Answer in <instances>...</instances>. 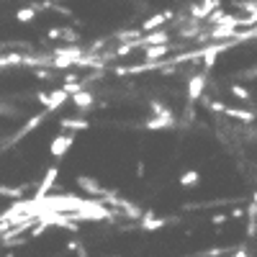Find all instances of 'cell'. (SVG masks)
I'll use <instances>...</instances> for the list:
<instances>
[{
    "mask_svg": "<svg viewBox=\"0 0 257 257\" xmlns=\"http://www.w3.org/2000/svg\"><path fill=\"white\" fill-rule=\"evenodd\" d=\"M206 80H208V72H206V70L188 77V88H185V98H188V103H198V98L203 95L206 85H208Z\"/></svg>",
    "mask_w": 257,
    "mask_h": 257,
    "instance_id": "1",
    "label": "cell"
},
{
    "mask_svg": "<svg viewBox=\"0 0 257 257\" xmlns=\"http://www.w3.org/2000/svg\"><path fill=\"white\" fill-rule=\"evenodd\" d=\"M72 144H75V134H72V132H62V134H57V137L52 139L49 152H52V157H64V155L72 149Z\"/></svg>",
    "mask_w": 257,
    "mask_h": 257,
    "instance_id": "2",
    "label": "cell"
},
{
    "mask_svg": "<svg viewBox=\"0 0 257 257\" xmlns=\"http://www.w3.org/2000/svg\"><path fill=\"white\" fill-rule=\"evenodd\" d=\"M75 183L80 185L82 193H88V196H93V198H103L105 190H108V188H103V185H100L95 178H90V175H77Z\"/></svg>",
    "mask_w": 257,
    "mask_h": 257,
    "instance_id": "3",
    "label": "cell"
},
{
    "mask_svg": "<svg viewBox=\"0 0 257 257\" xmlns=\"http://www.w3.org/2000/svg\"><path fill=\"white\" fill-rule=\"evenodd\" d=\"M173 18H175V11H162V13H155V16H149V18H144V21H142L139 31H142V34H147V31H155V29L165 26L167 21H173Z\"/></svg>",
    "mask_w": 257,
    "mask_h": 257,
    "instance_id": "4",
    "label": "cell"
},
{
    "mask_svg": "<svg viewBox=\"0 0 257 257\" xmlns=\"http://www.w3.org/2000/svg\"><path fill=\"white\" fill-rule=\"evenodd\" d=\"M167 226V219L162 216H155V211H142V216H139V229L142 231H160Z\"/></svg>",
    "mask_w": 257,
    "mask_h": 257,
    "instance_id": "5",
    "label": "cell"
},
{
    "mask_svg": "<svg viewBox=\"0 0 257 257\" xmlns=\"http://www.w3.org/2000/svg\"><path fill=\"white\" fill-rule=\"evenodd\" d=\"M57 178H59V167L52 165L47 173H44V178H41L39 188H36V198H47V196H49V190L57 185Z\"/></svg>",
    "mask_w": 257,
    "mask_h": 257,
    "instance_id": "6",
    "label": "cell"
},
{
    "mask_svg": "<svg viewBox=\"0 0 257 257\" xmlns=\"http://www.w3.org/2000/svg\"><path fill=\"white\" fill-rule=\"evenodd\" d=\"M173 123H175L173 111H170V113H155L149 121H144V128H147V132H160V128H170Z\"/></svg>",
    "mask_w": 257,
    "mask_h": 257,
    "instance_id": "7",
    "label": "cell"
},
{
    "mask_svg": "<svg viewBox=\"0 0 257 257\" xmlns=\"http://www.w3.org/2000/svg\"><path fill=\"white\" fill-rule=\"evenodd\" d=\"M142 49H144V62H160V59H165L170 52H173L170 41H167V44H147Z\"/></svg>",
    "mask_w": 257,
    "mask_h": 257,
    "instance_id": "8",
    "label": "cell"
},
{
    "mask_svg": "<svg viewBox=\"0 0 257 257\" xmlns=\"http://www.w3.org/2000/svg\"><path fill=\"white\" fill-rule=\"evenodd\" d=\"M59 128H62V132H72V134L88 132V128H90V121H88V118H72V116H67V118L59 121Z\"/></svg>",
    "mask_w": 257,
    "mask_h": 257,
    "instance_id": "9",
    "label": "cell"
},
{
    "mask_svg": "<svg viewBox=\"0 0 257 257\" xmlns=\"http://www.w3.org/2000/svg\"><path fill=\"white\" fill-rule=\"evenodd\" d=\"M72 105L77 111H93V105H95V98H93V93H88V90H77V93H72Z\"/></svg>",
    "mask_w": 257,
    "mask_h": 257,
    "instance_id": "10",
    "label": "cell"
},
{
    "mask_svg": "<svg viewBox=\"0 0 257 257\" xmlns=\"http://www.w3.org/2000/svg\"><path fill=\"white\" fill-rule=\"evenodd\" d=\"M67 100H70V93L64 90V88H57V90H52V93H49V103H47V111H49V113L59 111V108H62V105L67 103Z\"/></svg>",
    "mask_w": 257,
    "mask_h": 257,
    "instance_id": "11",
    "label": "cell"
},
{
    "mask_svg": "<svg viewBox=\"0 0 257 257\" xmlns=\"http://www.w3.org/2000/svg\"><path fill=\"white\" fill-rule=\"evenodd\" d=\"M224 113H226L229 118H234V121H242V123L257 121V113H254V111H247V108H231V105H226Z\"/></svg>",
    "mask_w": 257,
    "mask_h": 257,
    "instance_id": "12",
    "label": "cell"
},
{
    "mask_svg": "<svg viewBox=\"0 0 257 257\" xmlns=\"http://www.w3.org/2000/svg\"><path fill=\"white\" fill-rule=\"evenodd\" d=\"M47 116H49V111H47V108H44V113H39V116H31V118L26 121V126H24V128H21V132H18V134H16V139H13V142H18L21 137H26V134H31V132H34V128H39L41 123H44V121H47Z\"/></svg>",
    "mask_w": 257,
    "mask_h": 257,
    "instance_id": "13",
    "label": "cell"
},
{
    "mask_svg": "<svg viewBox=\"0 0 257 257\" xmlns=\"http://www.w3.org/2000/svg\"><path fill=\"white\" fill-rule=\"evenodd\" d=\"M31 185L29 183H21V185H6V183H0V196H6V198H24V193L29 190Z\"/></svg>",
    "mask_w": 257,
    "mask_h": 257,
    "instance_id": "14",
    "label": "cell"
},
{
    "mask_svg": "<svg viewBox=\"0 0 257 257\" xmlns=\"http://www.w3.org/2000/svg\"><path fill=\"white\" fill-rule=\"evenodd\" d=\"M198 183H201V173L198 170H185V173L180 175V185L183 188H198Z\"/></svg>",
    "mask_w": 257,
    "mask_h": 257,
    "instance_id": "15",
    "label": "cell"
},
{
    "mask_svg": "<svg viewBox=\"0 0 257 257\" xmlns=\"http://www.w3.org/2000/svg\"><path fill=\"white\" fill-rule=\"evenodd\" d=\"M36 18V6H29V8H21L16 13V21L18 24H31V21Z\"/></svg>",
    "mask_w": 257,
    "mask_h": 257,
    "instance_id": "16",
    "label": "cell"
},
{
    "mask_svg": "<svg viewBox=\"0 0 257 257\" xmlns=\"http://www.w3.org/2000/svg\"><path fill=\"white\" fill-rule=\"evenodd\" d=\"M229 90H231V95H234V98H239V100H244V103H249V100H252V93L244 88V85H239V82H234Z\"/></svg>",
    "mask_w": 257,
    "mask_h": 257,
    "instance_id": "17",
    "label": "cell"
},
{
    "mask_svg": "<svg viewBox=\"0 0 257 257\" xmlns=\"http://www.w3.org/2000/svg\"><path fill=\"white\" fill-rule=\"evenodd\" d=\"M47 229H49V221H47V219H44V221H39V224H36V226L31 229V234H29V239H39V237H41V234H44Z\"/></svg>",
    "mask_w": 257,
    "mask_h": 257,
    "instance_id": "18",
    "label": "cell"
},
{
    "mask_svg": "<svg viewBox=\"0 0 257 257\" xmlns=\"http://www.w3.org/2000/svg\"><path fill=\"white\" fill-rule=\"evenodd\" d=\"M62 39H64V41H70V44H77V41H80V34L72 31L70 26H64V29H62Z\"/></svg>",
    "mask_w": 257,
    "mask_h": 257,
    "instance_id": "19",
    "label": "cell"
},
{
    "mask_svg": "<svg viewBox=\"0 0 257 257\" xmlns=\"http://www.w3.org/2000/svg\"><path fill=\"white\" fill-rule=\"evenodd\" d=\"M226 221H229L226 213H213V216H211V224H213V226H224Z\"/></svg>",
    "mask_w": 257,
    "mask_h": 257,
    "instance_id": "20",
    "label": "cell"
},
{
    "mask_svg": "<svg viewBox=\"0 0 257 257\" xmlns=\"http://www.w3.org/2000/svg\"><path fill=\"white\" fill-rule=\"evenodd\" d=\"M147 175V165H144V160H137V178L142 180Z\"/></svg>",
    "mask_w": 257,
    "mask_h": 257,
    "instance_id": "21",
    "label": "cell"
},
{
    "mask_svg": "<svg viewBox=\"0 0 257 257\" xmlns=\"http://www.w3.org/2000/svg\"><path fill=\"white\" fill-rule=\"evenodd\" d=\"M226 249H221V247H213V249H206V252H201V254H206V257H219V254H224Z\"/></svg>",
    "mask_w": 257,
    "mask_h": 257,
    "instance_id": "22",
    "label": "cell"
},
{
    "mask_svg": "<svg viewBox=\"0 0 257 257\" xmlns=\"http://www.w3.org/2000/svg\"><path fill=\"white\" fill-rule=\"evenodd\" d=\"M229 216H231V219H237V221H239V219H244V208H239V206H237V208H231Z\"/></svg>",
    "mask_w": 257,
    "mask_h": 257,
    "instance_id": "23",
    "label": "cell"
},
{
    "mask_svg": "<svg viewBox=\"0 0 257 257\" xmlns=\"http://www.w3.org/2000/svg\"><path fill=\"white\" fill-rule=\"evenodd\" d=\"M52 75H54V70H36V77L39 80H49Z\"/></svg>",
    "mask_w": 257,
    "mask_h": 257,
    "instance_id": "24",
    "label": "cell"
},
{
    "mask_svg": "<svg viewBox=\"0 0 257 257\" xmlns=\"http://www.w3.org/2000/svg\"><path fill=\"white\" fill-rule=\"evenodd\" d=\"M36 100H39V103L47 108V103H49V93H44V90H41V93H36Z\"/></svg>",
    "mask_w": 257,
    "mask_h": 257,
    "instance_id": "25",
    "label": "cell"
},
{
    "mask_svg": "<svg viewBox=\"0 0 257 257\" xmlns=\"http://www.w3.org/2000/svg\"><path fill=\"white\" fill-rule=\"evenodd\" d=\"M47 36H49L52 41H57V39H62V29H49V31H47Z\"/></svg>",
    "mask_w": 257,
    "mask_h": 257,
    "instance_id": "26",
    "label": "cell"
},
{
    "mask_svg": "<svg viewBox=\"0 0 257 257\" xmlns=\"http://www.w3.org/2000/svg\"><path fill=\"white\" fill-rule=\"evenodd\" d=\"M75 80H80V75H77V72H67V75L62 77V82H75Z\"/></svg>",
    "mask_w": 257,
    "mask_h": 257,
    "instance_id": "27",
    "label": "cell"
},
{
    "mask_svg": "<svg viewBox=\"0 0 257 257\" xmlns=\"http://www.w3.org/2000/svg\"><path fill=\"white\" fill-rule=\"evenodd\" d=\"M252 203H257V190H252Z\"/></svg>",
    "mask_w": 257,
    "mask_h": 257,
    "instance_id": "28",
    "label": "cell"
},
{
    "mask_svg": "<svg viewBox=\"0 0 257 257\" xmlns=\"http://www.w3.org/2000/svg\"><path fill=\"white\" fill-rule=\"evenodd\" d=\"M249 75H254V77H257V70H252V72H249Z\"/></svg>",
    "mask_w": 257,
    "mask_h": 257,
    "instance_id": "29",
    "label": "cell"
},
{
    "mask_svg": "<svg viewBox=\"0 0 257 257\" xmlns=\"http://www.w3.org/2000/svg\"><path fill=\"white\" fill-rule=\"evenodd\" d=\"M234 3H242V0H234Z\"/></svg>",
    "mask_w": 257,
    "mask_h": 257,
    "instance_id": "30",
    "label": "cell"
}]
</instances>
